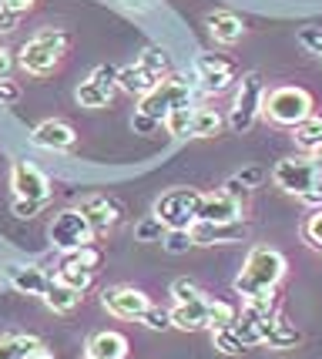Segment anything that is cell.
I'll return each mask as SVG.
<instances>
[{"label":"cell","mask_w":322,"mask_h":359,"mask_svg":"<svg viewBox=\"0 0 322 359\" xmlns=\"http://www.w3.org/2000/svg\"><path fill=\"white\" fill-rule=\"evenodd\" d=\"M286 276V255L269 245H255L248 252L242 272L235 276V292L242 299H255L262 292H272Z\"/></svg>","instance_id":"1"},{"label":"cell","mask_w":322,"mask_h":359,"mask_svg":"<svg viewBox=\"0 0 322 359\" xmlns=\"http://www.w3.org/2000/svg\"><path fill=\"white\" fill-rule=\"evenodd\" d=\"M272 182L286 195H299V198H309V202H319L322 165L316 158H282L276 165V172H272Z\"/></svg>","instance_id":"2"},{"label":"cell","mask_w":322,"mask_h":359,"mask_svg":"<svg viewBox=\"0 0 322 359\" xmlns=\"http://www.w3.org/2000/svg\"><path fill=\"white\" fill-rule=\"evenodd\" d=\"M67 47H71V34H64V31H41V34H34L31 41L20 47V67H24L27 74L44 78V74H51V71L64 61Z\"/></svg>","instance_id":"3"},{"label":"cell","mask_w":322,"mask_h":359,"mask_svg":"<svg viewBox=\"0 0 322 359\" xmlns=\"http://www.w3.org/2000/svg\"><path fill=\"white\" fill-rule=\"evenodd\" d=\"M262 114L272 121V125H286L295 128L299 121H306L312 114V94L306 88H276L262 97Z\"/></svg>","instance_id":"4"},{"label":"cell","mask_w":322,"mask_h":359,"mask_svg":"<svg viewBox=\"0 0 322 359\" xmlns=\"http://www.w3.org/2000/svg\"><path fill=\"white\" fill-rule=\"evenodd\" d=\"M201 191L199 188H171L154 202V219L165 229H192L199 222Z\"/></svg>","instance_id":"5"},{"label":"cell","mask_w":322,"mask_h":359,"mask_svg":"<svg viewBox=\"0 0 322 359\" xmlns=\"http://www.w3.org/2000/svg\"><path fill=\"white\" fill-rule=\"evenodd\" d=\"M182 104H192V84L185 78H165L152 94L141 97L138 111L148 114V118H154L158 125H165V118H168L175 108H182Z\"/></svg>","instance_id":"6"},{"label":"cell","mask_w":322,"mask_h":359,"mask_svg":"<svg viewBox=\"0 0 322 359\" xmlns=\"http://www.w3.org/2000/svg\"><path fill=\"white\" fill-rule=\"evenodd\" d=\"M262 97H265V84H262V74H259V71H252V74H246V78L239 81V91H235V104H232V118H229L232 131L246 135L248 128L259 121V114H262Z\"/></svg>","instance_id":"7"},{"label":"cell","mask_w":322,"mask_h":359,"mask_svg":"<svg viewBox=\"0 0 322 359\" xmlns=\"http://www.w3.org/2000/svg\"><path fill=\"white\" fill-rule=\"evenodd\" d=\"M121 91L118 88V67H111V64H98L91 74H88V81H81L77 84V104L81 108H107L111 101H114V94Z\"/></svg>","instance_id":"8"},{"label":"cell","mask_w":322,"mask_h":359,"mask_svg":"<svg viewBox=\"0 0 322 359\" xmlns=\"http://www.w3.org/2000/svg\"><path fill=\"white\" fill-rule=\"evenodd\" d=\"M47 235H51L54 249H61V252L84 249V245H91L94 242L91 225H88V219H84L77 208H64V212H58L54 222H51V232Z\"/></svg>","instance_id":"9"},{"label":"cell","mask_w":322,"mask_h":359,"mask_svg":"<svg viewBox=\"0 0 322 359\" xmlns=\"http://www.w3.org/2000/svg\"><path fill=\"white\" fill-rule=\"evenodd\" d=\"M195 74H199L201 88L208 94H222L239 81V64L225 57V54H199L195 57Z\"/></svg>","instance_id":"10"},{"label":"cell","mask_w":322,"mask_h":359,"mask_svg":"<svg viewBox=\"0 0 322 359\" xmlns=\"http://www.w3.org/2000/svg\"><path fill=\"white\" fill-rule=\"evenodd\" d=\"M98 262H101V252L91 249V245L74 249V252H64V262H61V269H58V279H61L64 285L77 289V292H84V289L94 282Z\"/></svg>","instance_id":"11"},{"label":"cell","mask_w":322,"mask_h":359,"mask_svg":"<svg viewBox=\"0 0 322 359\" xmlns=\"http://www.w3.org/2000/svg\"><path fill=\"white\" fill-rule=\"evenodd\" d=\"M11 188H14L17 198H31V202H47L51 198V178L34 161H14Z\"/></svg>","instance_id":"12"},{"label":"cell","mask_w":322,"mask_h":359,"mask_svg":"<svg viewBox=\"0 0 322 359\" xmlns=\"http://www.w3.org/2000/svg\"><path fill=\"white\" fill-rule=\"evenodd\" d=\"M101 306L111 316H118V319H141V316L148 313L152 302L135 285H111V289H105V296H101Z\"/></svg>","instance_id":"13"},{"label":"cell","mask_w":322,"mask_h":359,"mask_svg":"<svg viewBox=\"0 0 322 359\" xmlns=\"http://www.w3.org/2000/svg\"><path fill=\"white\" fill-rule=\"evenodd\" d=\"M195 245H235L246 242V225L242 222H195L192 229Z\"/></svg>","instance_id":"14"},{"label":"cell","mask_w":322,"mask_h":359,"mask_svg":"<svg viewBox=\"0 0 322 359\" xmlns=\"http://www.w3.org/2000/svg\"><path fill=\"white\" fill-rule=\"evenodd\" d=\"M77 212L88 219V225H91L94 235L111 232V229L118 225V219H121V205L111 202L107 195H88L84 202L77 205Z\"/></svg>","instance_id":"15"},{"label":"cell","mask_w":322,"mask_h":359,"mask_svg":"<svg viewBox=\"0 0 322 359\" xmlns=\"http://www.w3.org/2000/svg\"><path fill=\"white\" fill-rule=\"evenodd\" d=\"M239 219H242V202L235 195H229V191L201 195L199 222H239Z\"/></svg>","instance_id":"16"},{"label":"cell","mask_w":322,"mask_h":359,"mask_svg":"<svg viewBox=\"0 0 322 359\" xmlns=\"http://www.w3.org/2000/svg\"><path fill=\"white\" fill-rule=\"evenodd\" d=\"M31 141L37 148H47V151H67V148H74V128L67 125V121H58V118H51V121H41V125L34 128Z\"/></svg>","instance_id":"17"},{"label":"cell","mask_w":322,"mask_h":359,"mask_svg":"<svg viewBox=\"0 0 322 359\" xmlns=\"http://www.w3.org/2000/svg\"><path fill=\"white\" fill-rule=\"evenodd\" d=\"M165 78H158L152 67H145L141 61H135V64H128V67H121L118 71V88H121L124 94H131V97H145V94H152L158 84H161Z\"/></svg>","instance_id":"18"},{"label":"cell","mask_w":322,"mask_h":359,"mask_svg":"<svg viewBox=\"0 0 322 359\" xmlns=\"http://www.w3.org/2000/svg\"><path fill=\"white\" fill-rule=\"evenodd\" d=\"M205 27L212 34L215 44H239L242 41V34H246V24H242V17H235L232 11H212V14L205 17Z\"/></svg>","instance_id":"19"},{"label":"cell","mask_w":322,"mask_h":359,"mask_svg":"<svg viewBox=\"0 0 322 359\" xmlns=\"http://www.w3.org/2000/svg\"><path fill=\"white\" fill-rule=\"evenodd\" d=\"M171 326L185 329V332L208 329V299L199 296V299H192V302H175V309H171Z\"/></svg>","instance_id":"20"},{"label":"cell","mask_w":322,"mask_h":359,"mask_svg":"<svg viewBox=\"0 0 322 359\" xmlns=\"http://www.w3.org/2000/svg\"><path fill=\"white\" fill-rule=\"evenodd\" d=\"M7 282L17 292H27V296H44L51 285V279L37 266H7Z\"/></svg>","instance_id":"21"},{"label":"cell","mask_w":322,"mask_h":359,"mask_svg":"<svg viewBox=\"0 0 322 359\" xmlns=\"http://www.w3.org/2000/svg\"><path fill=\"white\" fill-rule=\"evenodd\" d=\"M88 356H98V359H124L128 356V339L121 332H94L88 339Z\"/></svg>","instance_id":"22"},{"label":"cell","mask_w":322,"mask_h":359,"mask_svg":"<svg viewBox=\"0 0 322 359\" xmlns=\"http://www.w3.org/2000/svg\"><path fill=\"white\" fill-rule=\"evenodd\" d=\"M44 302H47V309H54V313H71V309H77V302H81V292L71 289V285H64L61 279H51V285H47V292H44Z\"/></svg>","instance_id":"23"},{"label":"cell","mask_w":322,"mask_h":359,"mask_svg":"<svg viewBox=\"0 0 322 359\" xmlns=\"http://www.w3.org/2000/svg\"><path fill=\"white\" fill-rule=\"evenodd\" d=\"M292 138H295V144L302 148V151H319L322 148V118L319 114H309L306 121H299V125L292 128Z\"/></svg>","instance_id":"24"},{"label":"cell","mask_w":322,"mask_h":359,"mask_svg":"<svg viewBox=\"0 0 322 359\" xmlns=\"http://www.w3.org/2000/svg\"><path fill=\"white\" fill-rule=\"evenodd\" d=\"M37 346H41V343H37L34 336H24V332L0 336V359H27Z\"/></svg>","instance_id":"25"},{"label":"cell","mask_w":322,"mask_h":359,"mask_svg":"<svg viewBox=\"0 0 322 359\" xmlns=\"http://www.w3.org/2000/svg\"><path fill=\"white\" fill-rule=\"evenodd\" d=\"M222 131V114L215 108H195L192 114V135L188 138H215Z\"/></svg>","instance_id":"26"},{"label":"cell","mask_w":322,"mask_h":359,"mask_svg":"<svg viewBox=\"0 0 322 359\" xmlns=\"http://www.w3.org/2000/svg\"><path fill=\"white\" fill-rule=\"evenodd\" d=\"M299 339H302V336H299V329L292 326L289 319L276 316V319H272V329H269V339H265V346H269V349H292Z\"/></svg>","instance_id":"27"},{"label":"cell","mask_w":322,"mask_h":359,"mask_svg":"<svg viewBox=\"0 0 322 359\" xmlns=\"http://www.w3.org/2000/svg\"><path fill=\"white\" fill-rule=\"evenodd\" d=\"M239 319V309L232 302H222V299H208V329H225Z\"/></svg>","instance_id":"28"},{"label":"cell","mask_w":322,"mask_h":359,"mask_svg":"<svg viewBox=\"0 0 322 359\" xmlns=\"http://www.w3.org/2000/svg\"><path fill=\"white\" fill-rule=\"evenodd\" d=\"M192 114H195V108L192 104H182V108H175L165 118V128H168V135H175V138H188L192 135Z\"/></svg>","instance_id":"29"},{"label":"cell","mask_w":322,"mask_h":359,"mask_svg":"<svg viewBox=\"0 0 322 359\" xmlns=\"http://www.w3.org/2000/svg\"><path fill=\"white\" fill-rule=\"evenodd\" d=\"M215 336V349H222L225 356H242V353H248V346L235 336V329L225 326V329H212Z\"/></svg>","instance_id":"30"},{"label":"cell","mask_w":322,"mask_h":359,"mask_svg":"<svg viewBox=\"0 0 322 359\" xmlns=\"http://www.w3.org/2000/svg\"><path fill=\"white\" fill-rule=\"evenodd\" d=\"M138 61L145 64V67H152L158 78H168V67H171V64H168V54H165L161 47H145Z\"/></svg>","instance_id":"31"},{"label":"cell","mask_w":322,"mask_h":359,"mask_svg":"<svg viewBox=\"0 0 322 359\" xmlns=\"http://www.w3.org/2000/svg\"><path fill=\"white\" fill-rule=\"evenodd\" d=\"M165 232H168V229H165L161 222L154 219V215L135 225V238H138V242H145V245H152V242H161V238H165Z\"/></svg>","instance_id":"32"},{"label":"cell","mask_w":322,"mask_h":359,"mask_svg":"<svg viewBox=\"0 0 322 359\" xmlns=\"http://www.w3.org/2000/svg\"><path fill=\"white\" fill-rule=\"evenodd\" d=\"M302 238H306L312 249H319V252H322V205L309 212L306 225H302Z\"/></svg>","instance_id":"33"},{"label":"cell","mask_w":322,"mask_h":359,"mask_svg":"<svg viewBox=\"0 0 322 359\" xmlns=\"http://www.w3.org/2000/svg\"><path fill=\"white\" fill-rule=\"evenodd\" d=\"M192 245H195V242H192V232H188V229H168V232H165V249H168L171 255L188 252Z\"/></svg>","instance_id":"34"},{"label":"cell","mask_w":322,"mask_h":359,"mask_svg":"<svg viewBox=\"0 0 322 359\" xmlns=\"http://www.w3.org/2000/svg\"><path fill=\"white\" fill-rule=\"evenodd\" d=\"M141 323L148 329H154V332H165V329H171V313L161 309V306H148V313L141 316Z\"/></svg>","instance_id":"35"},{"label":"cell","mask_w":322,"mask_h":359,"mask_svg":"<svg viewBox=\"0 0 322 359\" xmlns=\"http://www.w3.org/2000/svg\"><path fill=\"white\" fill-rule=\"evenodd\" d=\"M171 296H175V302H192V299L201 296V289L192 279H175L171 282Z\"/></svg>","instance_id":"36"},{"label":"cell","mask_w":322,"mask_h":359,"mask_svg":"<svg viewBox=\"0 0 322 359\" xmlns=\"http://www.w3.org/2000/svg\"><path fill=\"white\" fill-rule=\"evenodd\" d=\"M299 44L322 57V27H302V31H299Z\"/></svg>","instance_id":"37"},{"label":"cell","mask_w":322,"mask_h":359,"mask_svg":"<svg viewBox=\"0 0 322 359\" xmlns=\"http://www.w3.org/2000/svg\"><path fill=\"white\" fill-rule=\"evenodd\" d=\"M41 208H44V202H31V198H14V205H11L17 219H34Z\"/></svg>","instance_id":"38"},{"label":"cell","mask_w":322,"mask_h":359,"mask_svg":"<svg viewBox=\"0 0 322 359\" xmlns=\"http://www.w3.org/2000/svg\"><path fill=\"white\" fill-rule=\"evenodd\" d=\"M131 128L138 131V135H152V131H158V121L154 118H148V114H141V111H135V118H131Z\"/></svg>","instance_id":"39"},{"label":"cell","mask_w":322,"mask_h":359,"mask_svg":"<svg viewBox=\"0 0 322 359\" xmlns=\"http://www.w3.org/2000/svg\"><path fill=\"white\" fill-rule=\"evenodd\" d=\"M17 97H20V88H17V84H11V78L0 81V104H14Z\"/></svg>","instance_id":"40"},{"label":"cell","mask_w":322,"mask_h":359,"mask_svg":"<svg viewBox=\"0 0 322 359\" xmlns=\"http://www.w3.org/2000/svg\"><path fill=\"white\" fill-rule=\"evenodd\" d=\"M20 17H24V14H17V11H7V7H0V31H17Z\"/></svg>","instance_id":"41"},{"label":"cell","mask_w":322,"mask_h":359,"mask_svg":"<svg viewBox=\"0 0 322 359\" xmlns=\"http://www.w3.org/2000/svg\"><path fill=\"white\" fill-rule=\"evenodd\" d=\"M11 71H14V57H11L7 47H0V81L11 78Z\"/></svg>","instance_id":"42"},{"label":"cell","mask_w":322,"mask_h":359,"mask_svg":"<svg viewBox=\"0 0 322 359\" xmlns=\"http://www.w3.org/2000/svg\"><path fill=\"white\" fill-rule=\"evenodd\" d=\"M0 7H7V11H17V14H27L34 7V0H0Z\"/></svg>","instance_id":"43"},{"label":"cell","mask_w":322,"mask_h":359,"mask_svg":"<svg viewBox=\"0 0 322 359\" xmlns=\"http://www.w3.org/2000/svg\"><path fill=\"white\" fill-rule=\"evenodd\" d=\"M154 4H158V0H124L128 11H152Z\"/></svg>","instance_id":"44"},{"label":"cell","mask_w":322,"mask_h":359,"mask_svg":"<svg viewBox=\"0 0 322 359\" xmlns=\"http://www.w3.org/2000/svg\"><path fill=\"white\" fill-rule=\"evenodd\" d=\"M27 359H54V356H51L47 349H41V346H37V349H34V353H31V356H27Z\"/></svg>","instance_id":"45"},{"label":"cell","mask_w":322,"mask_h":359,"mask_svg":"<svg viewBox=\"0 0 322 359\" xmlns=\"http://www.w3.org/2000/svg\"><path fill=\"white\" fill-rule=\"evenodd\" d=\"M316 161H319V165H322V148H319V151H316Z\"/></svg>","instance_id":"46"},{"label":"cell","mask_w":322,"mask_h":359,"mask_svg":"<svg viewBox=\"0 0 322 359\" xmlns=\"http://www.w3.org/2000/svg\"><path fill=\"white\" fill-rule=\"evenodd\" d=\"M84 359H98V356H84Z\"/></svg>","instance_id":"47"},{"label":"cell","mask_w":322,"mask_h":359,"mask_svg":"<svg viewBox=\"0 0 322 359\" xmlns=\"http://www.w3.org/2000/svg\"><path fill=\"white\" fill-rule=\"evenodd\" d=\"M319 202H322V191H319Z\"/></svg>","instance_id":"48"}]
</instances>
